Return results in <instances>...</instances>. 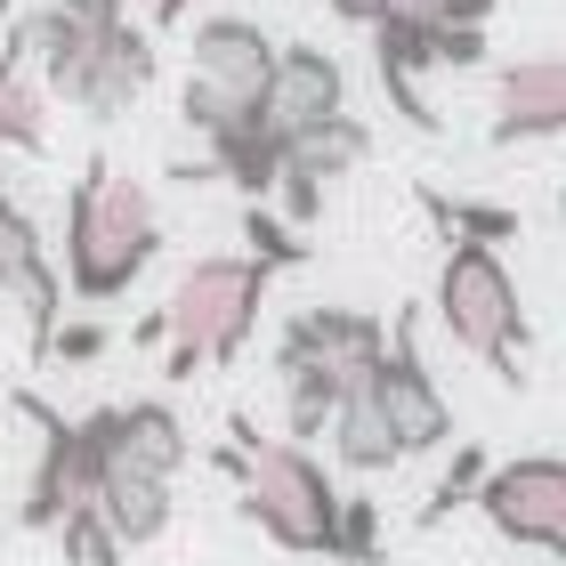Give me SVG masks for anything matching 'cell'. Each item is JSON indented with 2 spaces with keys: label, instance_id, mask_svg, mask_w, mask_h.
Segmentation results:
<instances>
[{
  "label": "cell",
  "instance_id": "obj_1",
  "mask_svg": "<svg viewBox=\"0 0 566 566\" xmlns=\"http://www.w3.org/2000/svg\"><path fill=\"white\" fill-rule=\"evenodd\" d=\"M9 49H17V57H33L41 65V90L57 97V106H73L82 122H122L154 90V73H163L146 17L90 24L73 9H49V0L33 17L9 24Z\"/></svg>",
  "mask_w": 566,
  "mask_h": 566
},
{
  "label": "cell",
  "instance_id": "obj_2",
  "mask_svg": "<svg viewBox=\"0 0 566 566\" xmlns=\"http://www.w3.org/2000/svg\"><path fill=\"white\" fill-rule=\"evenodd\" d=\"M211 461L243 485V518L260 526L275 551H292V558H332L340 551V502L348 494L300 437H260V421L235 413L227 421V446Z\"/></svg>",
  "mask_w": 566,
  "mask_h": 566
},
{
  "label": "cell",
  "instance_id": "obj_3",
  "mask_svg": "<svg viewBox=\"0 0 566 566\" xmlns=\"http://www.w3.org/2000/svg\"><path fill=\"white\" fill-rule=\"evenodd\" d=\"M154 260H163L154 187L130 170H114L106 154H90L73 195H65V292L82 307H114V300H130V283Z\"/></svg>",
  "mask_w": 566,
  "mask_h": 566
},
{
  "label": "cell",
  "instance_id": "obj_4",
  "mask_svg": "<svg viewBox=\"0 0 566 566\" xmlns=\"http://www.w3.org/2000/svg\"><path fill=\"white\" fill-rule=\"evenodd\" d=\"M268 283L275 268L251 260V251H211V260L178 268L163 316H170V356L163 373L170 380H195V373H219L235 365V356L251 348V332H260V307H268Z\"/></svg>",
  "mask_w": 566,
  "mask_h": 566
},
{
  "label": "cell",
  "instance_id": "obj_5",
  "mask_svg": "<svg viewBox=\"0 0 566 566\" xmlns=\"http://www.w3.org/2000/svg\"><path fill=\"white\" fill-rule=\"evenodd\" d=\"M437 324L461 356H478L502 389H526V300H518V275H510L502 243H446V268H437Z\"/></svg>",
  "mask_w": 566,
  "mask_h": 566
},
{
  "label": "cell",
  "instance_id": "obj_6",
  "mask_svg": "<svg viewBox=\"0 0 566 566\" xmlns=\"http://www.w3.org/2000/svg\"><path fill=\"white\" fill-rule=\"evenodd\" d=\"M17 413L33 421V437H41V453H33V478H24V502H17V526L24 534H57L82 502H97V453H90V429H82V413H57L49 397H33V389H17Z\"/></svg>",
  "mask_w": 566,
  "mask_h": 566
},
{
  "label": "cell",
  "instance_id": "obj_7",
  "mask_svg": "<svg viewBox=\"0 0 566 566\" xmlns=\"http://www.w3.org/2000/svg\"><path fill=\"white\" fill-rule=\"evenodd\" d=\"M478 510H485V526H494L502 543L566 558V453L494 461L485 485H478Z\"/></svg>",
  "mask_w": 566,
  "mask_h": 566
},
{
  "label": "cell",
  "instance_id": "obj_8",
  "mask_svg": "<svg viewBox=\"0 0 566 566\" xmlns=\"http://www.w3.org/2000/svg\"><path fill=\"white\" fill-rule=\"evenodd\" d=\"M373 397L389 405L405 461L453 446V405H446V389H437V373H429V356H421V316H413V307L389 324V348H380V365H373Z\"/></svg>",
  "mask_w": 566,
  "mask_h": 566
},
{
  "label": "cell",
  "instance_id": "obj_9",
  "mask_svg": "<svg viewBox=\"0 0 566 566\" xmlns=\"http://www.w3.org/2000/svg\"><path fill=\"white\" fill-rule=\"evenodd\" d=\"M0 292H9V307L24 316V340H33V356L49 365V340H57V324H65V268L49 260V243H41V227L24 219V202L0 187Z\"/></svg>",
  "mask_w": 566,
  "mask_h": 566
},
{
  "label": "cell",
  "instance_id": "obj_10",
  "mask_svg": "<svg viewBox=\"0 0 566 566\" xmlns=\"http://www.w3.org/2000/svg\"><path fill=\"white\" fill-rule=\"evenodd\" d=\"M82 429H90L97 470H154V478H178V470H187V421H178L163 397L90 405Z\"/></svg>",
  "mask_w": 566,
  "mask_h": 566
},
{
  "label": "cell",
  "instance_id": "obj_11",
  "mask_svg": "<svg viewBox=\"0 0 566 566\" xmlns=\"http://www.w3.org/2000/svg\"><path fill=\"white\" fill-rule=\"evenodd\" d=\"M380 348H389V324L373 307H300L275 332V365H324L340 380H373Z\"/></svg>",
  "mask_w": 566,
  "mask_h": 566
},
{
  "label": "cell",
  "instance_id": "obj_12",
  "mask_svg": "<svg viewBox=\"0 0 566 566\" xmlns=\"http://www.w3.org/2000/svg\"><path fill=\"white\" fill-rule=\"evenodd\" d=\"M485 138L494 146H543L566 138V57H510L494 65V106H485Z\"/></svg>",
  "mask_w": 566,
  "mask_h": 566
},
{
  "label": "cell",
  "instance_id": "obj_13",
  "mask_svg": "<svg viewBox=\"0 0 566 566\" xmlns=\"http://www.w3.org/2000/svg\"><path fill=\"white\" fill-rule=\"evenodd\" d=\"M332 114H348V65L332 57L324 41H283L275 82H268V122L283 138H300V130H316V122H332Z\"/></svg>",
  "mask_w": 566,
  "mask_h": 566
},
{
  "label": "cell",
  "instance_id": "obj_14",
  "mask_svg": "<svg viewBox=\"0 0 566 566\" xmlns=\"http://www.w3.org/2000/svg\"><path fill=\"white\" fill-rule=\"evenodd\" d=\"M332 461H340L348 478H389L405 446H397V421H389V405L373 397V380H356V389L340 397V413H332Z\"/></svg>",
  "mask_w": 566,
  "mask_h": 566
},
{
  "label": "cell",
  "instance_id": "obj_15",
  "mask_svg": "<svg viewBox=\"0 0 566 566\" xmlns=\"http://www.w3.org/2000/svg\"><path fill=\"white\" fill-rule=\"evenodd\" d=\"M97 510H106V526H114L130 551H146V543H163L170 518H178V478H154V470H97Z\"/></svg>",
  "mask_w": 566,
  "mask_h": 566
},
{
  "label": "cell",
  "instance_id": "obj_16",
  "mask_svg": "<svg viewBox=\"0 0 566 566\" xmlns=\"http://www.w3.org/2000/svg\"><path fill=\"white\" fill-rule=\"evenodd\" d=\"M49 97L33 73H24L17 49H0V154H41L49 146Z\"/></svg>",
  "mask_w": 566,
  "mask_h": 566
},
{
  "label": "cell",
  "instance_id": "obj_17",
  "mask_svg": "<svg viewBox=\"0 0 566 566\" xmlns=\"http://www.w3.org/2000/svg\"><path fill=\"white\" fill-rule=\"evenodd\" d=\"M283 163L316 170L324 187H332V178H348L356 163H373V130H365V122H356V114H332V122H316V130H300Z\"/></svg>",
  "mask_w": 566,
  "mask_h": 566
},
{
  "label": "cell",
  "instance_id": "obj_18",
  "mask_svg": "<svg viewBox=\"0 0 566 566\" xmlns=\"http://www.w3.org/2000/svg\"><path fill=\"white\" fill-rule=\"evenodd\" d=\"M421 211L437 219L446 243H518V211L510 202H478V195H437L421 187Z\"/></svg>",
  "mask_w": 566,
  "mask_h": 566
},
{
  "label": "cell",
  "instance_id": "obj_19",
  "mask_svg": "<svg viewBox=\"0 0 566 566\" xmlns=\"http://www.w3.org/2000/svg\"><path fill=\"white\" fill-rule=\"evenodd\" d=\"M243 251H251V260H268L275 275L283 268H307V227H292L275 202H243Z\"/></svg>",
  "mask_w": 566,
  "mask_h": 566
},
{
  "label": "cell",
  "instance_id": "obj_20",
  "mask_svg": "<svg viewBox=\"0 0 566 566\" xmlns=\"http://www.w3.org/2000/svg\"><path fill=\"white\" fill-rule=\"evenodd\" d=\"M485 470H494V453H485V446H453L446 478H437V494L413 510V526H446L453 510H470V502H478V485H485Z\"/></svg>",
  "mask_w": 566,
  "mask_h": 566
},
{
  "label": "cell",
  "instance_id": "obj_21",
  "mask_svg": "<svg viewBox=\"0 0 566 566\" xmlns=\"http://www.w3.org/2000/svg\"><path fill=\"white\" fill-rule=\"evenodd\" d=\"M57 543H65V566H130V543L106 526V510H97V502L73 510V518L57 526Z\"/></svg>",
  "mask_w": 566,
  "mask_h": 566
},
{
  "label": "cell",
  "instance_id": "obj_22",
  "mask_svg": "<svg viewBox=\"0 0 566 566\" xmlns=\"http://www.w3.org/2000/svg\"><path fill=\"white\" fill-rule=\"evenodd\" d=\"M340 566H380L389 551H380V502L373 494H348L340 502V551H332Z\"/></svg>",
  "mask_w": 566,
  "mask_h": 566
},
{
  "label": "cell",
  "instance_id": "obj_23",
  "mask_svg": "<svg viewBox=\"0 0 566 566\" xmlns=\"http://www.w3.org/2000/svg\"><path fill=\"white\" fill-rule=\"evenodd\" d=\"M106 348H114L106 316H73V324H57V340H49V365H97Z\"/></svg>",
  "mask_w": 566,
  "mask_h": 566
},
{
  "label": "cell",
  "instance_id": "obj_24",
  "mask_svg": "<svg viewBox=\"0 0 566 566\" xmlns=\"http://www.w3.org/2000/svg\"><path fill=\"white\" fill-rule=\"evenodd\" d=\"M485 65V24H437V73H478Z\"/></svg>",
  "mask_w": 566,
  "mask_h": 566
},
{
  "label": "cell",
  "instance_id": "obj_25",
  "mask_svg": "<svg viewBox=\"0 0 566 566\" xmlns=\"http://www.w3.org/2000/svg\"><path fill=\"white\" fill-rule=\"evenodd\" d=\"M195 9H211V0H138V17L154 24V33H170V24H187Z\"/></svg>",
  "mask_w": 566,
  "mask_h": 566
},
{
  "label": "cell",
  "instance_id": "obj_26",
  "mask_svg": "<svg viewBox=\"0 0 566 566\" xmlns=\"http://www.w3.org/2000/svg\"><path fill=\"white\" fill-rule=\"evenodd\" d=\"M494 9H502V0H437V24H494Z\"/></svg>",
  "mask_w": 566,
  "mask_h": 566
},
{
  "label": "cell",
  "instance_id": "obj_27",
  "mask_svg": "<svg viewBox=\"0 0 566 566\" xmlns=\"http://www.w3.org/2000/svg\"><path fill=\"white\" fill-rule=\"evenodd\" d=\"M324 9L340 17V24H356V33H373V24L389 17V0H324Z\"/></svg>",
  "mask_w": 566,
  "mask_h": 566
},
{
  "label": "cell",
  "instance_id": "obj_28",
  "mask_svg": "<svg viewBox=\"0 0 566 566\" xmlns=\"http://www.w3.org/2000/svg\"><path fill=\"white\" fill-rule=\"evenodd\" d=\"M49 9H73V17H90V24H114V17H130V0H49Z\"/></svg>",
  "mask_w": 566,
  "mask_h": 566
},
{
  "label": "cell",
  "instance_id": "obj_29",
  "mask_svg": "<svg viewBox=\"0 0 566 566\" xmlns=\"http://www.w3.org/2000/svg\"><path fill=\"white\" fill-rule=\"evenodd\" d=\"M389 9H405V17H429V9H437V0H389Z\"/></svg>",
  "mask_w": 566,
  "mask_h": 566
},
{
  "label": "cell",
  "instance_id": "obj_30",
  "mask_svg": "<svg viewBox=\"0 0 566 566\" xmlns=\"http://www.w3.org/2000/svg\"><path fill=\"white\" fill-rule=\"evenodd\" d=\"M0 307H9V292H0Z\"/></svg>",
  "mask_w": 566,
  "mask_h": 566
}]
</instances>
